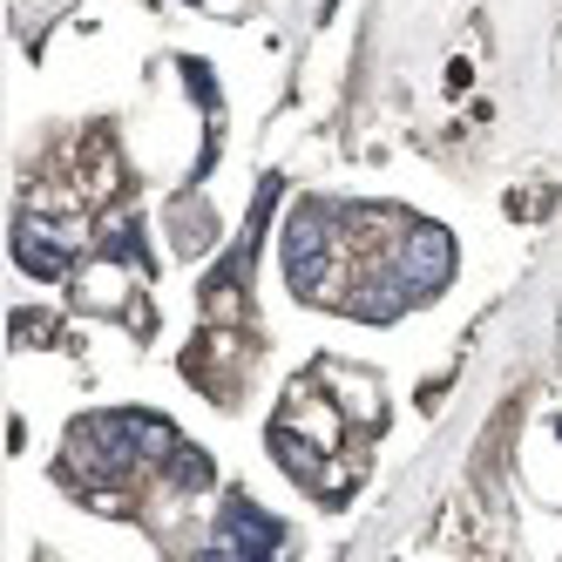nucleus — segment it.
Instances as JSON below:
<instances>
[{"label":"nucleus","instance_id":"obj_1","mask_svg":"<svg viewBox=\"0 0 562 562\" xmlns=\"http://www.w3.org/2000/svg\"><path fill=\"white\" fill-rule=\"evenodd\" d=\"M339 265H346V231L326 204H299L292 224H285V278L299 299H326L339 305Z\"/></svg>","mask_w":562,"mask_h":562},{"label":"nucleus","instance_id":"obj_2","mask_svg":"<svg viewBox=\"0 0 562 562\" xmlns=\"http://www.w3.org/2000/svg\"><path fill=\"white\" fill-rule=\"evenodd\" d=\"M143 440L130 414H95V420H75L68 434V468L75 474H95V481H130L143 468Z\"/></svg>","mask_w":562,"mask_h":562},{"label":"nucleus","instance_id":"obj_3","mask_svg":"<svg viewBox=\"0 0 562 562\" xmlns=\"http://www.w3.org/2000/svg\"><path fill=\"white\" fill-rule=\"evenodd\" d=\"M393 271L414 285V299H434L454 278V237L427 217H407V231H400V245H393Z\"/></svg>","mask_w":562,"mask_h":562},{"label":"nucleus","instance_id":"obj_4","mask_svg":"<svg viewBox=\"0 0 562 562\" xmlns=\"http://www.w3.org/2000/svg\"><path fill=\"white\" fill-rule=\"evenodd\" d=\"M217 542H224L237 562H278V555H285V521L265 515V508H251V502H224Z\"/></svg>","mask_w":562,"mask_h":562},{"label":"nucleus","instance_id":"obj_5","mask_svg":"<svg viewBox=\"0 0 562 562\" xmlns=\"http://www.w3.org/2000/svg\"><path fill=\"white\" fill-rule=\"evenodd\" d=\"M14 251H21V265H27V271H42V278H61V271L75 265V251H68V245H55V237H42L34 224H21Z\"/></svg>","mask_w":562,"mask_h":562},{"label":"nucleus","instance_id":"obj_6","mask_svg":"<svg viewBox=\"0 0 562 562\" xmlns=\"http://www.w3.org/2000/svg\"><path fill=\"white\" fill-rule=\"evenodd\" d=\"M164 468H170V481H177V488H211V461L196 454V448H177Z\"/></svg>","mask_w":562,"mask_h":562}]
</instances>
